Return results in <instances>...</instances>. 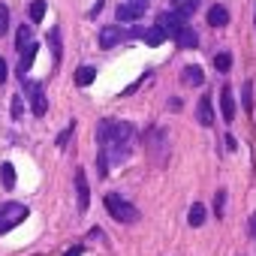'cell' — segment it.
I'll use <instances>...</instances> for the list:
<instances>
[{"label": "cell", "mask_w": 256, "mask_h": 256, "mask_svg": "<svg viewBox=\"0 0 256 256\" xmlns=\"http://www.w3.org/2000/svg\"><path fill=\"white\" fill-rule=\"evenodd\" d=\"M118 22H139L142 16H145V6H136V4H124V6H118Z\"/></svg>", "instance_id": "obj_12"}, {"label": "cell", "mask_w": 256, "mask_h": 256, "mask_svg": "<svg viewBox=\"0 0 256 256\" xmlns=\"http://www.w3.org/2000/svg\"><path fill=\"white\" fill-rule=\"evenodd\" d=\"M46 18V4L42 0H34L30 4V22H42Z\"/></svg>", "instance_id": "obj_24"}, {"label": "cell", "mask_w": 256, "mask_h": 256, "mask_svg": "<svg viewBox=\"0 0 256 256\" xmlns=\"http://www.w3.org/2000/svg\"><path fill=\"white\" fill-rule=\"evenodd\" d=\"M250 235H253V238H256V214H253V217H250Z\"/></svg>", "instance_id": "obj_33"}, {"label": "cell", "mask_w": 256, "mask_h": 256, "mask_svg": "<svg viewBox=\"0 0 256 256\" xmlns=\"http://www.w3.org/2000/svg\"><path fill=\"white\" fill-rule=\"evenodd\" d=\"M130 4H136V6H145V10H148V0H130Z\"/></svg>", "instance_id": "obj_34"}, {"label": "cell", "mask_w": 256, "mask_h": 256, "mask_svg": "<svg viewBox=\"0 0 256 256\" xmlns=\"http://www.w3.org/2000/svg\"><path fill=\"white\" fill-rule=\"evenodd\" d=\"M130 36H139V40H145L148 46H163L166 42V34L160 30V28H148V30H142V28H136V30H126Z\"/></svg>", "instance_id": "obj_9"}, {"label": "cell", "mask_w": 256, "mask_h": 256, "mask_svg": "<svg viewBox=\"0 0 256 256\" xmlns=\"http://www.w3.org/2000/svg\"><path fill=\"white\" fill-rule=\"evenodd\" d=\"M48 46H52V58H54V60H60V58H64V46H60V28L48 30Z\"/></svg>", "instance_id": "obj_18"}, {"label": "cell", "mask_w": 256, "mask_h": 256, "mask_svg": "<svg viewBox=\"0 0 256 256\" xmlns=\"http://www.w3.org/2000/svg\"><path fill=\"white\" fill-rule=\"evenodd\" d=\"M196 120H199L202 126H211V124H214V102H211L208 94H205V96L199 100V106H196Z\"/></svg>", "instance_id": "obj_11"}, {"label": "cell", "mask_w": 256, "mask_h": 256, "mask_svg": "<svg viewBox=\"0 0 256 256\" xmlns=\"http://www.w3.org/2000/svg\"><path fill=\"white\" fill-rule=\"evenodd\" d=\"M36 42H30L28 48H22V60H18V76H28L30 72V66H34V60H36Z\"/></svg>", "instance_id": "obj_15"}, {"label": "cell", "mask_w": 256, "mask_h": 256, "mask_svg": "<svg viewBox=\"0 0 256 256\" xmlns=\"http://www.w3.org/2000/svg\"><path fill=\"white\" fill-rule=\"evenodd\" d=\"M172 6H175V12H181V16H193L196 6H199V0H172Z\"/></svg>", "instance_id": "obj_20"}, {"label": "cell", "mask_w": 256, "mask_h": 256, "mask_svg": "<svg viewBox=\"0 0 256 256\" xmlns=\"http://www.w3.org/2000/svg\"><path fill=\"white\" fill-rule=\"evenodd\" d=\"M82 253H84V247H82V244H76V247H70V250H66V256H82Z\"/></svg>", "instance_id": "obj_31"}, {"label": "cell", "mask_w": 256, "mask_h": 256, "mask_svg": "<svg viewBox=\"0 0 256 256\" xmlns=\"http://www.w3.org/2000/svg\"><path fill=\"white\" fill-rule=\"evenodd\" d=\"M208 24H211V28L229 24V10H226V6H211V10H208Z\"/></svg>", "instance_id": "obj_16"}, {"label": "cell", "mask_w": 256, "mask_h": 256, "mask_svg": "<svg viewBox=\"0 0 256 256\" xmlns=\"http://www.w3.org/2000/svg\"><path fill=\"white\" fill-rule=\"evenodd\" d=\"M94 78H96V70H94V66H78V70H76V84H78V88L94 84Z\"/></svg>", "instance_id": "obj_17"}, {"label": "cell", "mask_w": 256, "mask_h": 256, "mask_svg": "<svg viewBox=\"0 0 256 256\" xmlns=\"http://www.w3.org/2000/svg\"><path fill=\"white\" fill-rule=\"evenodd\" d=\"M226 148H229V151H235V148H238V142H235L232 136H226Z\"/></svg>", "instance_id": "obj_32"}, {"label": "cell", "mask_w": 256, "mask_h": 256, "mask_svg": "<svg viewBox=\"0 0 256 256\" xmlns=\"http://www.w3.org/2000/svg\"><path fill=\"white\" fill-rule=\"evenodd\" d=\"M187 220H190V226H202V223H205V205H199V202H193V208H190V214H187Z\"/></svg>", "instance_id": "obj_21"}, {"label": "cell", "mask_w": 256, "mask_h": 256, "mask_svg": "<svg viewBox=\"0 0 256 256\" xmlns=\"http://www.w3.org/2000/svg\"><path fill=\"white\" fill-rule=\"evenodd\" d=\"M250 94H253V84H250V82H244V100H241V106H244L247 112H250V106H253V102H250Z\"/></svg>", "instance_id": "obj_27"}, {"label": "cell", "mask_w": 256, "mask_h": 256, "mask_svg": "<svg viewBox=\"0 0 256 256\" xmlns=\"http://www.w3.org/2000/svg\"><path fill=\"white\" fill-rule=\"evenodd\" d=\"M76 196H78V211L84 214V211H88V205H90V187H88V178H84V172H82V169L76 172Z\"/></svg>", "instance_id": "obj_7"}, {"label": "cell", "mask_w": 256, "mask_h": 256, "mask_svg": "<svg viewBox=\"0 0 256 256\" xmlns=\"http://www.w3.org/2000/svg\"><path fill=\"white\" fill-rule=\"evenodd\" d=\"M214 211H217V217H223V211H226V190H217V196H214Z\"/></svg>", "instance_id": "obj_25"}, {"label": "cell", "mask_w": 256, "mask_h": 256, "mask_svg": "<svg viewBox=\"0 0 256 256\" xmlns=\"http://www.w3.org/2000/svg\"><path fill=\"white\" fill-rule=\"evenodd\" d=\"M30 42H34V34H30V28H28V24H22V28L16 30V48L22 52V48H28Z\"/></svg>", "instance_id": "obj_19"}, {"label": "cell", "mask_w": 256, "mask_h": 256, "mask_svg": "<svg viewBox=\"0 0 256 256\" xmlns=\"http://www.w3.org/2000/svg\"><path fill=\"white\" fill-rule=\"evenodd\" d=\"M157 28H160L166 36H172L175 30L187 28V16H181V12H175V10H166V12L157 16Z\"/></svg>", "instance_id": "obj_6"}, {"label": "cell", "mask_w": 256, "mask_h": 256, "mask_svg": "<svg viewBox=\"0 0 256 256\" xmlns=\"http://www.w3.org/2000/svg\"><path fill=\"white\" fill-rule=\"evenodd\" d=\"M130 34L126 30H120V28H102L100 30V48H112V46H118L120 40H126Z\"/></svg>", "instance_id": "obj_8"}, {"label": "cell", "mask_w": 256, "mask_h": 256, "mask_svg": "<svg viewBox=\"0 0 256 256\" xmlns=\"http://www.w3.org/2000/svg\"><path fill=\"white\" fill-rule=\"evenodd\" d=\"M24 78V76H22ZM24 90H28V96H30V112L36 114V118H42L46 112H48V100H46V90L40 88V84H34L30 78H24Z\"/></svg>", "instance_id": "obj_5"}, {"label": "cell", "mask_w": 256, "mask_h": 256, "mask_svg": "<svg viewBox=\"0 0 256 256\" xmlns=\"http://www.w3.org/2000/svg\"><path fill=\"white\" fill-rule=\"evenodd\" d=\"M214 66H217V72H229V70H232V54H229V52L214 54Z\"/></svg>", "instance_id": "obj_22"}, {"label": "cell", "mask_w": 256, "mask_h": 256, "mask_svg": "<svg viewBox=\"0 0 256 256\" xmlns=\"http://www.w3.org/2000/svg\"><path fill=\"white\" fill-rule=\"evenodd\" d=\"M6 30H10V10L0 4V36H6Z\"/></svg>", "instance_id": "obj_26"}, {"label": "cell", "mask_w": 256, "mask_h": 256, "mask_svg": "<svg viewBox=\"0 0 256 256\" xmlns=\"http://www.w3.org/2000/svg\"><path fill=\"white\" fill-rule=\"evenodd\" d=\"M6 78H10V66H6V60H4V58H0V84H4Z\"/></svg>", "instance_id": "obj_29"}, {"label": "cell", "mask_w": 256, "mask_h": 256, "mask_svg": "<svg viewBox=\"0 0 256 256\" xmlns=\"http://www.w3.org/2000/svg\"><path fill=\"white\" fill-rule=\"evenodd\" d=\"M24 220H28V205H22V202H4L0 205V235H6L10 229H16Z\"/></svg>", "instance_id": "obj_3"}, {"label": "cell", "mask_w": 256, "mask_h": 256, "mask_svg": "<svg viewBox=\"0 0 256 256\" xmlns=\"http://www.w3.org/2000/svg\"><path fill=\"white\" fill-rule=\"evenodd\" d=\"M181 82H184L187 88H199V84H205V72H202V66H184V70H181Z\"/></svg>", "instance_id": "obj_13"}, {"label": "cell", "mask_w": 256, "mask_h": 256, "mask_svg": "<svg viewBox=\"0 0 256 256\" xmlns=\"http://www.w3.org/2000/svg\"><path fill=\"white\" fill-rule=\"evenodd\" d=\"M172 40H175L181 48H196V46H199V36H196V30H190V28L175 30V34H172Z\"/></svg>", "instance_id": "obj_14"}, {"label": "cell", "mask_w": 256, "mask_h": 256, "mask_svg": "<svg viewBox=\"0 0 256 256\" xmlns=\"http://www.w3.org/2000/svg\"><path fill=\"white\" fill-rule=\"evenodd\" d=\"M145 145L151 151V157L157 163H166V151H169V136L160 130V126H151V130L145 133Z\"/></svg>", "instance_id": "obj_4"}, {"label": "cell", "mask_w": 256, "mask_h": 256, "mask_svg": "<svg viewBox=\"0 0 256 256\" xmlns=\"http://www.w3.org/2000/svg\"><path fill=\"white\" fill-rule=\"evenodd\" d=\"M0 175H4V187H6V190L16 187V169H12V163H4V166H0Z\"/></svg>", "instance_id": "obj_23"}, {"label": "cell", "mask_w": 256, "mask_h": 256, "mask_svg": "<svg viewBox=\"0 0 256 256\" xmlns=\"http://www.w3.org/2000/svg\"><path fill=\"white\" fill-rule=\"evenodd\" d=\"M72 130H76V124H70V126H66V130H64V133L58 136V145H60V148H64V145L70 142V136H72Z\"/></svg>", "instance_id": "obj_28"}, {"label": "cell", "mask_w": 256, "mask_h": 256, "mask_svg": "<svg viewBox=\"0 0 256 256\" xmlns=\"http://www.w3.org/2000/svg\"><path fill=\"white\" fill-rule=\"evenodd\" d=\"M220 112H223V120L226 124L235 120V94H232V88H223L220 90Z\"/></svg>", "instance_id": "obj_10"}, {"label": "cell", "mask_w": 256, "mask_h": 256, "mask_svg": "<svg viewBox=\"0 0 256 256\" xmlns=\"http://www.w3.org/2000/svg\"><path fill=\"white\" fill-rule=\"evenodd\" d=\"M133 124L126 120H100L96 124V142L102 148H114V145H130L133 139Z\"/></svg>", "instance_id": "obj_1"}, {"label": "cell", "mask_w": 256, "mask_h": 256, "mask_svg": "<svg viewBox=\"0 0 256 256\" xmlns=\"http://www.w3.org/2000/svg\"><path fill=\"white\" fill-rule=\"evenodd\" d=\"M106 211H108L118 223H136V220H139V208H136L133 202H126L124 196H118V193H108V196H106Z\"/></svg>", "instance_id": "obj_2"}, {"label": "cell", "mask_w": 256, "mask_h": 256, "mask_svg": "<svg viewBox=\"0 0 256 256\" xmlns=\"http://www.w3.org/2000/svg\"><path fill=\"white\" fill-rule=\"evenodd\" d=\"M10 112H12V118L22 114V96H12V108H10Z\"/></svg>", "instance_id": "obj_30"}]
</instances>
